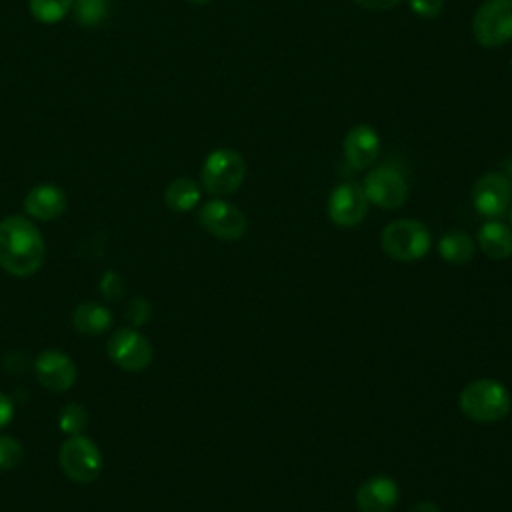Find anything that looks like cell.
<instances>
[{"label": "cell", "instance_id": "24", "mask_svg": "<svg viewBox=\"0 0 512 512\" xmlns=\"http://www.w3.org/2000/svg\"><path fill=\"white\" fill-rule=\"evenodd\" d=\"M98 288H100V294H102L106 300H118V298H122L124 292H126L124 278H122L118 272H114V270H106V272L102 274Z\"/></svg>", "mask_w": 512, "mask_h": 512}, {"label": "cell", "instance_id": "16", "mask_svg": "<svg viewBox=\"0 0 512 512\" xmlns=\"http://www.w3.org/2000/svg\"><path fill=\"white\" fill-rule=\"evenodd\" d=\"M478 248L492 260H506L512 256V226L500 220H486L476 234Z\"/></svg>", "mask_w": 512, "mask_h": 512}, {"label": "cell", "instance_id": "15", "mask_svg": "<svg viewBox=\"0 0 512 512\" xmlns=\"http://www.w3.org/2000/svg\"><path fill=\"white\" fill-rule=\"evenodd\" d=\"M66 210V194L54 184H38L24 198V212L36 220H54Z\"/></svg>", "mask_w": 512, "mask_h": 512}, {"label": "cell", "instance_id": "13", "mask_svg": "<svg viewBox=\"0 0 512 512\" xmlns=\"http://www.w3.org/2000/svg\"><path fill=\"white\" fill-rule=\"evenodd\" d=\"M400 500V486L392 476L376 474L364 480L356 494L354 502L360 512H392Z\"/></svg>", "mask_w": 512, "mask_h": 512}, {"label": "cell", "instance_id": "11", "mask_svg": "<svg viewBox=\"0 0 512 512\" xmlns=\"http://www.w3.org/2000/svg\"><path fill=\"white\" fill-rule=\"evenodd\" d=\"M368 196L358 182H342L328 196V218L340 228H352L360 224L368 214Z\"/></svg>", "mask_w": 512, "mask_h": 512}, {"label": "cell", "instance_id": "7", "mask_svg": "<svg viewBox=\"0 0 512 512\" xmlns=\"http://www.w3.org/2000/svg\"><path fill=\"white\" fill-rule=\"evenodd\" d=\"M362 188L368 196V202L382 210H398L408 200V182L404 174L390 164H382L370 170Z\"/></svg>", "mask_w": 512, "mask_h": 512}, {"label": "cell", "instance_id": "2", "mask_svg": "<svg viewBox=\"0 0 512 512\" xmlns=\"http://www.w3.org/2000/svg\"><path fill=\"white\" fill-rule=\"evenodd\" d=\"M458 408L476 424H494L510 412L512 398L502 382L494 378H476L462 388Z\"/></svg>", "mask_w": 512, "mask_h": 512}, {"label": "cell", "instance_id": "14", "mask_svg": "<svg viewBox=\"0 0 512 512\" xmlns=\"http://www.w3.org/2000/svg\"><path fill=\"white\" fill-rule=\"evenodd\" d=\"M344 156L354 170H364L374 164L380 152V136L368 124H358L344 136Z\"/></svg>", "mask_w": 512, "mask_h": 512}, {"label": "cell", "instance_id": "5", "mask_svg": "<svg viewBox=\"0 0 512 512\" xmlns=\"http://www.w3.org/2000/svg\"><path fill=\"white\" fill-rule=\"evenodd\" d=\"M62 472L80 484H90L100 476L102 454L100 448L84 434H72L58 450Z\"/></svg>", "mask_w": 512, "mask_h": 512}, {"label": "cell", "instance_id": "21", "mask_svg": "<svg viewBox=\"0 0 512 512\" xmlns=\"http://www.w3.org/2000/svg\"><path fill=\"white\" fill-rule=\"evenodd\" d=\"M74 18L82 26H96L108 14V0H74Z\"/></svg>", "mask_w": 512, "mask_h": 512}, {"label": "cell", "instance_id": "1", "mask_svg": "<svg viewBox=\"0 0 512 512\" xmlns=\"http://www.w3.org/2000/svg\"><path fill=\"white\" fill-rule=\"evenodd\" d=\"M46 258V244L36 224L24 216L0 220V266L12 276H32Z\"/></svg>", "mask_w": 512, "mask_h": 512}, {"label": "cell", "instance_id": "3", "mask_svg": "<svg viewBox=\"0 0 512 512\" xmlns=\"http://www.w3.org/2000/svg\"><path fill=\"white\" fill-rule=\"evenodd\" d=\"M382 250L396 262H416L430 252V230L414 218H398L384 226L380 234Z\"/></svg>", "mask_w": 512, "mask_h": 512}, {"label": "cell", "instance_id": "25", "mask_svg": "<svg viewBox=\"0 0 512 512\" xmlns=\"http://www.w3.org/2000/svg\"><path fill=\"white\" fill-rule=\"evenodd\" d=\"M150 316H152V306H150V302H148L146 298L136 296V298H132V300L128 302V306H126V318L130 320V324H132L134 328L144 326V324L150 320Z\"/></svg>", "mask_w": 512, "mask_h": 512}, {"label": "cell", "instance_id": "23", "mask_svg": "<svg viewBox=\"0 0 512 512\" xmlns=\"http://www.w3.org/2000/svg\"><path fill=\"white\" fill-rule=\"evenodd\" d=\"M24 456L22 444L12 436H0V472H8L20 464Z\"/></svg>", "mask_w": 512, "mask_h": 512}, {"label": "cell", "instance_id": "6", "mask_svg": "<svg viewBox=\"0 0 512 512\" xmlns=\"http://www.w3.org/2000/svg\"><path fill=\"white\" fill-rule=\"evenodd\" d=\"M472 36L484 48L512 40V0H486L472 18Z\"/></svg>", "mask_w": 512, "mask_h": 512}, {"label": "cell", "instance_id": "32", "mask_svg": "<svg viewBox=\"0 0 512 512\" xmlns=\"http://www.w3.org/2000/svg\"><path fill=\"white\" fill-rule=\"evenodd\" d=\"M508 210H510V214H508V216H510V226H512V206H510Z\"/></svg>", "mask_w": 512, "mask_h": 512}, {"label": "cell", "instance_id": "12", "mask_svg": "<svg viewBox=\"0 0 512 512\" xmlns=\"http://www.w3.org/2000/svg\"><path fill=\"white\" fill-rule=\"evenodd\" d=\"M34 376L44 388L64 392L74 386L78 370L68 354L60 350H44L34 360Z\"/></svg>", "mask_w": 512, "mask_h": 512}, {"label": "cell", "instance_id": "9", "mask_svg": "<svg viewBox=\"0 0 512 512\" xmlns=\"http://www.w3.org/2000/svg\"><path fill=\"white\" fill-rule=\"evenodd\" d=\"M200 226L220 240H240L248 230L246 214L232 202L214 198L198 210Z\"/></svg>", "mask_w": 512, "mask_h": 512}, {"label": "cell", "instance_id": "29", "mask_svg": "<svg viewBox=\"0 0 512 512\" xmlns=\"http://www.w3.org/2000/svg\"><path fill=\"white\" fill-rule=\"evenodd\" d=\"M408 512H442V510L438 508V504H434V502H430V500H422V502L412 504Z\"/></svg>", "mask_w": 512, "mask_h": 512}, {"label": "cell", "instance_id": "8", "mask_svg": "<svg viewBox=\"0 0 512 512\" xmlns=\"http://www.w3.org/2000/svg\"><path fill=\"white\" fill-rule=\"evenodd\" d=\"M108 358L122 370L140 372L152 362V344L136 328H118L106 344Z\"/></svg>", "mask_w": 512, "mask_h": 512}, {"label": "cell", "instance_id": "33", "mask_svg": "<svg viewBox=\"0 0 512 512\" xmlns=\"http://www.w3.org/2000/svg\"><path fill=\"white\" fill-rule=\"evenodd\" d=\"M510 66H512V60H510Z\"/></svg>", "mask_w": 512, "mask_h": 512}, {"label": "cell", "instance_id": "18", "mask_svg": "<svg viewBox=\"0 0 512 512\" xmlns=\"http://www.w3.org/2000/svg\"><path fill=\"white\" fill-rule=\"evenodd\" d=\"M112 320H114L112 312L98 302H82L74 308V314H72L74 328L88 336L106 332L112 326Z\"/></svg>", "mask_w": 512, "mask_h": 512}, {"label": "cell", "instance_id": "26", "mask_svg": "<svg viewBox=\"0 0 512 512\" xmlns=\"http://www.w3.org/2000/svg\"><path fill=\"white\" fill-rule=\"evenodd\" d=\"M408 4L420 18H436L442 10V0H408Z\"/></svg>", "mask_w": 512, "mask_h": 512}, {"label": "cell", "instance_id": "4", "mask_svg": "<svg viewBox=\"0 0 512 512\" xmlns=\"http://www.w3.org/2000/svg\"><path fill=\"white\" fill-rule=\"evenodd\" d=\"M246 178V160L232 148H218L210 152L202 164L200 182L212 196H228L236 192Z\"/></svg>", "mask_w": 512, "mask_h": 512}, {"label": "cell", "instance_id": "31", "mask_svg": "<svg viewBox=\"0 0 512 512\" xmlns=\"http://www.w3.org/2000/svg\"><path fill=\"white\" fill-rule=\"evenodd\" d=\"M190 4H208L210 0H188Z\"/></svg>", "mask_w": 512, "mask_h": 512}, {"label": "cell", "instance_id": "20", "mask_svg": "<svg viewBox=\"0 0 512 512\" xmlns=\"http://www.w3.org/2000/svg\"><path fill=\"white\" fill-rule=\"evenodd\" d=\"M72 4L74 0H30V12L38 22L56 24L72 10Z\"/></svg>", "mask_w": 512, "mask_h": 512}, {"label": "cell", "instance_id": "17", "mask_svg": "<svg viewBox=\"0 0 512 512\" xmlns=\"http://www.w3.org/2000/svg\"><path fill=\"white\" fill-rule=\"evenodd\" d=\"M436 250H438V256L452 264V266H464L472 260L474 256V240L468 232L464 230H448L440 236L438 244H436Z\"/></svg>", "mask_w": 512, "mask_h": 512}, {"label": "cell", "instance_id": "10", "mask_svg": "<svg viewBox=\"0 0 512 512\" xmlns=\"http://www.w3.org/2000/svg\"><path fill=\"white\" fill-rule=\"evenodd\" d=\"M472 206L486 220L504 216L512 202V186L502 172H486L472 184Z\"/></svg>", "mask_w": 512, "mask_h": 512}, {"label": "cell", "instance_id": "27", "mask_svg": "<svg viewBox=\"0 0 512 512\" xmlns=\"http://www.w3.org/2000/svg\"><path fill=\"white\" fill-rule=\"evenodd\" d=\"M354 2L370 12H384L398 6L402 0H354Z\"/></svg>", "mask_w": 512, "mask_h": 512}, {"label": "cell", "instance_id": "28", "mask_svg": "<svg viewBox=\"0 0 512 512\" xmlns=\"http://www.w3.org/2000/svg\"><path fill=\"white\" fill-rule=\"evenodd\" d=\"M14 418V402L0 392V428H6Z\"/></svg>", "mask_w": 512, "mask_h": 512}, {"label": "cell", "instance_id": "30", "mask_svg": "<svg viewBox=\"0 0 512 512\" xmlns=\"http://www.w3.org/2000/svg\"><path fill=\"white\" fill-rule=\"evenodd\" d=\"M500 172L508 178V182H510V186H512V158L504 160V164H502V170H500Z\"/></svg>", "mask_w": 512, "mask_h": 512}, {"label": "cell", "instance_id": "19", "mask_svg": "<svg viewBox=\"0 0 512 512\" xmlns=\"http://www.w3.org/2000/svg\"><path fill=\"white\" fill-rule=\"evenodd\" d=\"M164 202L174 212H190L200 202V186L188 176L174 178L164 190Z\"/></svg>", "mask_w": 512, "mask_h": 512}, {"label": "cell", "instance_id": "22", "mask_svg": "<svg viewBox=\"0 0 512 512\" xmlns=\"http://www.w3.org/2000/svg\"><path fill=\"white\" fill-rule=\"evenodd\" d=\"M88 426V412L82 404L70 402L58 414V428L66 434H80Z\"/></svg>", "mask_w": 512, "mask_h": 512}]
</instances>
